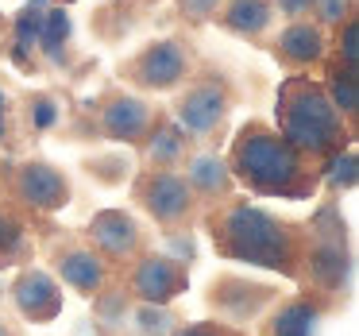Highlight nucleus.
Wrapping results in <instances>:
<instances>
[{"instance_id":"6ab92c4d","label":"nucleus","mask_w":359,"mask_h":336,"mask_svg":"<svg viewBox=\"0 0 359 336\" xmlns=\"http://www.w3.org/2000/svg\"><path fill=\"white\" fill-rule=\"evenodd\" d=\"M147 140V159L155 170L163 166H174L182 155H186V132L178 124H151V132L143 135Z\"/></svg>"},{"instance_id":"bb28decb","label":"nucleus","mask_w":359,"mask_h":336,"mask_svg":"<svg viewBox=\"0 0 359 336\" xmlns=\"http://www.w3.org/2000/svg\"><path fill=\"white\" fill-rule=\"evenodd\" d=\"M328 182H332L336 189L355 186V155H351V151H344L340 159H332V166H328Z\"/></svg>"},{"instance_id":"9d476101","label":"nucleus","mask_w":359,"mask_h":336,"mask_svg":"<svg viewBox=\"0 0 359 336\" xmlns=\"http://www.w3.org/2000/svg\"><path fill=\"white\" fill-rule=\"evenodd\" d=\"M178 128L189 135H212L228 116V93L217 81H201L178 101Z\"/></svg>"},{"instance_id":"f03ea898","label":"nucleus","mask_w":359,"mask_h":336,"mask_svg":"<svg viewBox=\"0 0 359 336\" xmlns=\"http://www.w3.org/2000/svg\"><path fill=\"white\" fill-rule=\"evenodd\" d=\"M232 178L248 182L255 194L266 197H305L309 194V174H305L302 151H294L282 132H271L263 124H248L232 143L228 159Z\"/></svg>"},{"instance_id":"6e6552de","label":"nucleus","mask_w":359,"mask_h":336,"mask_svg":"<svg viewBox=\"0 0 359 336\" xmlns=\"http://www.w3.org/2000/svg\"><path fill=\"white\" fill-rule=\"evenodd\" d=\"M89 240H93V251L109 263H124V259H135L143 248V232L124 209H101L89 220Z\"/></svg>"},{"instance_id":"473e14b6","label":"nucleus","mask_w":359,"mask_h":336,"mask_svg":"<svg viewBox=\"0 0 359 336\" xmlns=\"http://www.w3.org/2000/svg\"><path fill=\"white\" fill-rule=\"evenodd\" d=\"M0 336H20V328H16V325H12V321H8V317H0Z\"/></svg>"},{"instance_id":"7c9ffc66","label":"nucleus","mask_w":359,"mask_h":336,"mask_svg":"<svg viewBox=\"0 0 359 336\" xmlns=\"http://www.w3.org/2000/svg\"><path fill=\"white\" fill-rule=\"evenodd\" d=\"M340 55H344V70H351V66H355V20H348V24H344V47H340Z\"/></svg>"},{"instance_id":"a878e982","label":"nucleus","mask_w":359,"mask_h":336,"mask_svg":"<svg viewBox=\"0 0 359 336\" xmlns=\"http://www.w3.org/2000/svg\"><path fill=\"white\" fill-rule=\"evenodd\" d=\"M313 12H317L320 24L340 27L351 20V0H313Z\"/></svg>"},{"instance_id":"cd10ccee","label":"nucleus","mask_w":359,"mask_h":336,"mask_svg":"<svg viewBox=\"0 0 359 336\" xmlns=\"http://www.w3.org/2000/svg\"><path fill=\"white\" fill-rule=\"evenodd\" d=\"M178 4L189 20H197V24H201V20H212L220 8V0H178Z\"/></svg>"},{"instance_id":"412c9836","label":"nucleus","mask_w":359,"mask_h":336,"mask_svg":"<svg viewBox=\"0 0 359 336\" xmlns=\"http://www.w3.org/2000/svg\"><path fill=\"white\" fill-rule=\"evenodd\" d=\"M43 8H47V0H32V4L16 16V62H24V51H32L35 43H39Z\"/></svg>"},{"instance_id":"20e7f679","label":"nucleus","mask_w":359,"mask_h":336,"mask_svg":"<svg viewBox=\"0 0 359 336\" xmlns=\"http://www.w3.org/2000/svg\"><path fill=\"white\" fill-rule=\"evenodd\" d=\"M302 263L309 267V278L317 290H325V294L344 290L351 255H348V240H344V220L336 217V209L317 213V220L309 228V243L302 251Z\"/></svg>"},{"instance_id":"2f4dec72","label":"nucleus","mask_w":359,"mask_h":336,"mask_svg":"<svg viewBox=\"0 0 359 336\" xmlns=\"http://www.w3.org/2000/svg\"><path fill=\"white\" fill-rule=\"evenodd\" d=\"M274 4H278V12H282V16H290V20L305 16V12L313 8V0H274Z\"/></svg>"},{"instance_id":"7ed1b4c3","label":"nucleus","mask_w":359,"mask_h":336,"mask_svg":"<svg viewBox=\"0 0 359 336\" xmlns=\"http://www.w3.org/2000/svg\"><path fill=\"white\" fill-rule=\"evenodd\" d=\"M282 140L302 155H332L344 143V120L325 89L309 81H286L278 93Z\"/></svg>"},{"instance_id":"4468645a","label":"nucleus","mask_w":359,"mask_h":336,"mask_svg":"<svg viewBox=\"0 0 359 336\" xmlns=\"http://www.w3.org/2000/svg\"><path fill=\"white\" fill-rule=\"evenodd\" d=\"M155 116L151 109L140 101V97H112L101 112V128L109 140H120V143H140L143 135L151 132Z\"/></svg>"},{"instance_id":"0eeeda50","label":"nucleus","mask_w":359,"mask_h":336,"mask_svg":"<svg viewBox=\"0 0 359 336\" xmlns=\"http://www.w3.org/2000/svg\"><path fill=\"white\" fill-rule=\"evenodd\" d=\"M12 189L35 213H58L70 205V182H66V174L47 163H24L16 170V178H12Z\"/></svg>"},{"instance_id":"423d86ee","label":"nucleus","mask_w":359,"mask_h":336,"mask_svg":"<svg viewBox=\"0 0 359 336\" xmlns=\"http://www.w3.org/2000/svg\"><path fill=\"white\" fill-rule=\"evenodd\" d=\"M186 267L170 255H143L128 278V294L140 297L143 305H170L178 294H186Z\"/></svg>"},{"instance_id":"2eb2a0df","label":"nucleus","mask_w":359,"mask_h":336,"mask_svg":"<svg viewBox=\"0 0 359 336\" xmlns=\"http://www.w3.org/2000/svg\"><path fill=\"white\" fill-rule=\"evenodd\" d=\"M182 178L189 182L194 197H205V201H217V197H228V194H232V170H228L224 159H220V155H209V151L189 159Z\"/></svg>"},{"instance_id":"ddd939ff","label":"nucleus","mask_w":359,"mask_h":336,"mask_svg":"<svg viewBox=\"0 0 359 336\" xmlns=\"http://www.w3.org/2000/svg\"><path fill=\"white\" fill-rule=\"evenodd\" d=\"M209 302L217 305L224 317L248 321V317H259V313H263V305L274 302V290H271V286H259V282H248V278H236V274H228V278H217V282H212Z\"/></svg>"},{"instance_id":"aec40b11","label":"nucleus","mask_w":359,"mask_h":336,"mask_svg":"<svg viewBox=\"0 0 359 336\" xmlns=\"http://www.w3.org/2000/svg\"><path fill=\"white\" fill-rule=\"evenodd\" d=\"M70 39V16L62 8L43 12V27H39V47L47 51L50 62H62V47Z\"/></svg>"},{"instance_id":"f8f14e48","label":"nucleus","mask_w":359,"mask_h":336,"mask_svg":"<svg viewBox=\"0 0 359 336\" xmlns=\"http://www.w3.org/2000/svg\"><path fill=\"white\" fill-rule=\"evenodd\" d=\"M55 274L66 286H74L78 294H89V297L109 286V263L93 248H86V243H62V248H55Z\"/></svg>"},{"instance_id":"b1692460","label":"nucleus","mask_w":359,"mask_h":336,"mask_svg":"<svg viewBox=\"0 0 359 336\" xmlns=\"http://www.w3.org/2000/svg\"><path fill=\"white\" fill-rule=\"evenodd\" d=\"M135 332L140 336H170L174 332V317L166 305H143L135 313Z\"/></svg>"},{"instance_id":"9b49d317","label":"nucleus","mask_w":359,"mask_h":336,"mask_svg":"<svg viewBox=\"0 0 359 336\" xmlns=\"http://www.w3.org/2000/svg\"><path fill=\"white\" fill-rule=\"evenodd\" d=\"M189 74V58L182 51V43L166 39V43H151L140 58L132 62V78L143 89H174L182 78Z\"/></svg>"},{"instance_id":"1a4fd4ad","label":"nucleus","mask_w":359,"mask_h":336,"mask_svg":"<svg viewBox=\"0 0 359 336\" xmlns=\"http://www.w3.org/2000/svg\"><path fill=\"white\" fill-rule=\"evenodd\" d=\"M12 302H16L24 321L47 325V321H55L62 313V286L55 282V274L39 271V267H27L12 282Z\"/></svg>"},{"instance_id":"4be33fe9","label":"nucleus","mask_w":359,"mask_h":336,"mask_svg":"<svg viewBox=\"0 0 359 336\" xmlns=\"http://www.w3.org/2000/svg\"><path fill=\"white\" fill-rule=\"evenodd\" d=\"M24 251H27V232H24V224H20L12 213L0 209V267L16 263Z\"/></svg>"},{"instance_id":"39448f33","label":"nucleus","mask_w":359,"mask_h":336,"mask_svg":"<svg viewBox=\"0 0 359 336\" xmlns=\"http://www.w3.org/2000/svg\"><path fill=\"white\" fill-rule=\"evenodd\" d=\"M135 201L151 213V220L163 228H182L194 220V189L178 170L163 166V170H147L135 186Z\"/></svg>"},{"instance_id":"393cba45","label":"nucleus","mask_w":359,"mask_h":336,"mask_svg":"<svg viewBox=\"0 0 359 336\" xmlns=\"http://www.w3.org/2000/svg\"><path fill=\"white\" fill-rule=\"evenodd\" d=\"M97 321H104V325H120V321L128 317V297L132 294H124V290H97Z\"/></svg>"},{"instance_id":"c85d7f7f","label":"nucleus","mask_w":359,"mask_h":336,"mask_svg":"<svg viewBox=\"0 0 359 336\" xmlns=\"http://www.w3.org/2000/svg\"><path fill=\"white\" fill-rule=\"evenodd\" d=\"M32 120H35V128H50L58 120L55 101H50V97H39V101H35V109H32Z\"/></svg>"},{"instance_id":"a211bd4d","label":"nucleus","mask_w":359,"mask_h":336,"mask_svg":"<svg viewBox=\"0 0 359 336\" xmlns=\"http://www.w3.org/2000/svg\"><path fill=\"white\" fill-rule=\"evenodd\" d=\"M271 16H274L271 0H232L224 8V27L251 39V35H263L271 27Z\"/></svg>"},{"instance_id":"72a5a7b5","label":"nucleus","mask_w":359,"mask_h":336,"mask_svg":"<svg viewBox=\"0 0 359 336\" xmlns=\"http://www.w3.org/2000/svg\"><path fill=\"white\" fill-rule=\"evenodd\" d=\"M0 135H4V93H0Z\"/></svg>"},{"instance_id":"c756f323","label":"nucleus","mask_w":359,"mask_h":336,"mask_svg":"<svg viewBox=\"0 0 359 336\" xmlns=\"http://www.w3.org/2000/svg\"><path fill=\"white\" fill-rule=\"evenodd\" d=\"M170 336H236L228 325H186V328H174Z\"/></svg>"},{"instance_id":"f257e3e1","label":"nucleus","mask_w":359,"mask_h":336,"mask_svg":"<svg viewBox=\"0 0 359 336\" xmlns=\"http://www.w3.org/2000/svg\"><path fill=\"white\" fill-rule=\"evenodd\" d=\"M212 243L224 259L236 263H255L266 271L297 274L302 271V240H297L294 224L278 220L274 213L259 209V205L236 201L212 217Z\"/></svg>"},{"instance_id":"dca6fc26","label":"nucleus","mask_w":359,"mask_h":336,"mask_svg":"<svg viewBox=\"0 0 359 336\" xmlns=\"http://www.w3.org/2000/svg\"><path fill=\"white\" fill-rule=\"evenodd\" d=\"M320 317H325V309L317 302H309V297H290V302H278V309L271 313L266 336H317Z\"/></svg>"},{"instance_id":"f3484780","label":"nucleus","mask_w":359,"mask_h":336,"mask_svg":"<svg viewBox=\"0 0 359 336\" xmlns=\"http://www.w3.org/2000/svg\"><path fill=\"white\" fill-rule=\"evenodd\" d=\"M325 55V35H320L317 24H305V20H294L286 32L278 35V58L290 66H309Z\"/></svg>"},{"instance_id":"5701e85b","label":"nucleus","mask_w":359,"mask_h":336,"mask_svg":"<svg viewBox=\"0 0 359 336\" xmlns=\"http://www.w3.org/2000/svg\"><path fill=\"white\" fill-rule=\"evenodd\" d=\"M328 101H332V109L340 112H355L359 109V86H355V78H351V70H336L332 74V81H328Z\"/></svg>"}]
</instances>
